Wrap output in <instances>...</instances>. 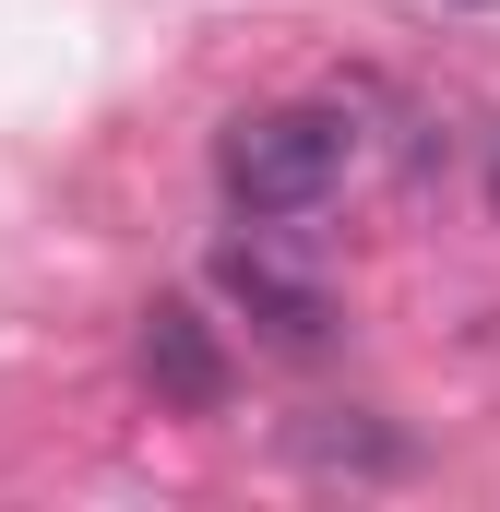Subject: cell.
Instances as JSON below:
<instances>
[{
    "mask_svg": "<svg viewBox=\"0 0 500 512\" xmlns=\"http://www.w3.org/2000/svg\"><path fill=\"white\" fill-rule=\"evenodd\" d=\"M358 167V131L334 108H250L227 143H215V179L239 215H322Z\"/></svg>",
    "mask_w": 500,
    "mask_h": 512,
    "instance_id": "6da1fadb",
    "label": "cell"
},
{
    "mask_svg": "<svg viewBox=\"0 0 500 512\" xmlns=\"http://www.w3.org/2000/svg\"><path fill=\"white\" fill-rule=\"evenodd\" d=\"M143 382L167 393L179 417H215V405H227V346H215V322H203L191 298H155V310H143Z\"/></svg>",
    "mask_w": 500,
    "mask_h": 512,
    "instance_id": "7a4b0ae2",
    "label": "cell"
},
{
    "mask_svg": "<svg viewBox=\"0 0 500 512\" xmlns=\"http://www.w3.org/2000/svg\"><path fill=\"white\" fill-rule=\"evenodd\" d=\"M215 286L239 298V310L274 334V346H286V358H310V346L334 334V298H322L310 274H286L274 251H250V239H239V251H215Z\"/></svg>",
    "mask_w": 500,
    "mask_h": 512,
    "instance_id": "3957f363",
    "label": "cell"
},
{
    "mask_svg": "<svg viewBox=\"0 0 500 512\" xmlns=\"http://www.w3.org/2000/svg\"><path fill=\"white\" fill-rule=\"evenodd\" d=\"M298 453H310V465H405L393 441H358V429H310Z\"/></svg>",
    "mask_w": 500,
    "mask_h": 512,
    "instance_id": "277c9868",
    "label": "cell"
},
{
    "mask_svg": "<svg viewBox=\"0 0 500 512\" xmlns=\"http://www.w3.org/2000/svg\"><path fill=\"white\" fill-rule=\"evenodd\" d=\"M489 203H500V155H489Z\"/></svg>",
    "mask_w": 500,
    "mask_h": 512,
    "instance_id": "5b68a950",
    "label": "cell"
},
{
    "mask_svg": "<svg viewBox=\"0 0 500 512\" xmlns=\"http://www.w3.org/2000/svg\"><path fill=\"white\" fill-rule=\"evenodd\" d=\"M465 12H500V0H465Z\"/></svg>",
    "mask_w": 500,
    "mask_h": 512,
    "instance_id": "8992f818",
    "label": "cell"
}]
</instances>
